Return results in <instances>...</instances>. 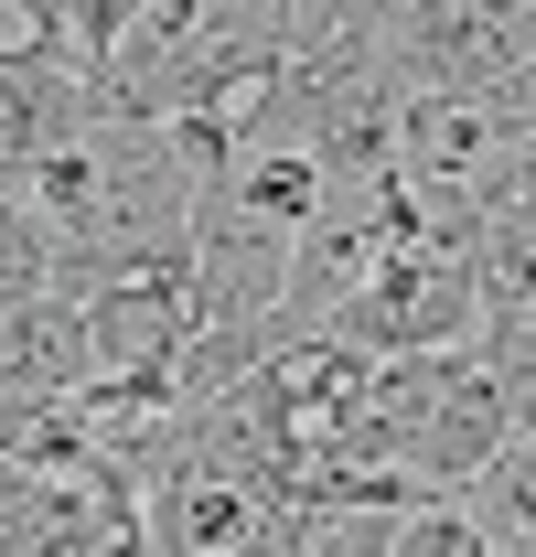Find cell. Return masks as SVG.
Wrapping results in <instances>:
<instances>
[{"label": "cell", "mask_w": 536, "mask_h": 557, "mask_svg": "<svg viewBox=\"0 0 536 557\" xmlns=\"http://www.w3.org/2000/svg\"><path fill=\"white\" fill-rule=\"evenodd\" d=\"M387 54H398L407 97H515L536 75V11H472V0H429V11H387Z\"/></svg>", "instance_id": "cell-1"}, {"label": "cell", "mask_w": 536, "mask_h": 557, "mask_svg": "<svg viewBox=\"0 0 536 557\" xmlns=\"http://www.w3.org/2000/svg\"><path fill=\"white\" fill-rule=\"evenodd\" d=\"M226 205L258 214L268 236H290V247H301V236L333 214V183H322V161H312V150H247V161L226 172Z\"/></svg>", "instance_id": "cell-2"}, {"label": "cell", "mask_w": 536, "mask_h": 557, "mask_svg": "<svg viewBox=\"0 0 536 557\" xmlns=\"http://www.w3.org/2000/svg\"><path fill=\"white\" fill-rule=\"evenodd\" d=\"M54 300V236L33 205H0V311H33Z\"/></svg>", "instance_id": "cell-3"}, {"label": "cell", "mask_w": 536, "mask_h": 557, "mask_svg": "<svg viewBox=\"0 0 536 557\" xmlns=\"http://www.w3.org/2000/svg\"><path fill=\"white\" fill-rule=\"evenodd\" d=\"M65 65V11L54 0H0V75Z\"/></svg>", "instance_id": "cell-4"}, {"label": "cell", "mask_w": 536, "mask_h": 557, "mask_svg": "<svg viewBox=\"0 0 536 557\" xmlns=\"http://www.w3.org/2000/svg\"><path fill=\"white\" fill-rule=\"evenodd\" d=\"M398 557H494V536L472 525V504H418L398 515Z\"/></svg>", "instance_id": "cell-5"}]
</instances>
